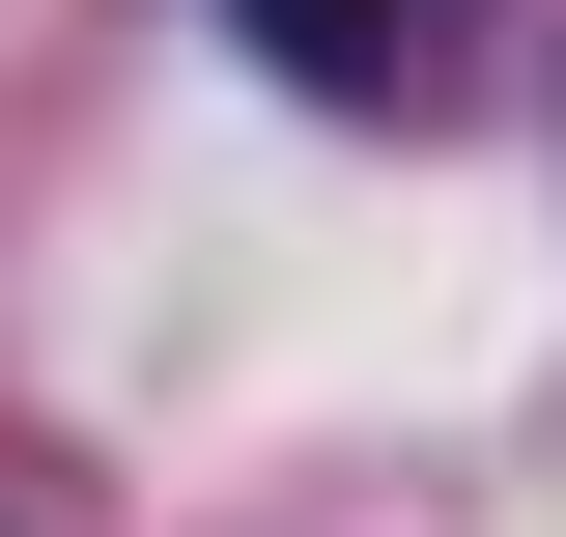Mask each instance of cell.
Wrapping results in <instances>:
<instances>
[{"mask_svg":"<svg viewBox=\"0 0 566 537\" xmlns=\"http://www.w3.org/2000/svg\"><path fill=\"white\" fill-rule=\"evenodd\" d=\"M227 29H255L312 114H368V85H397V0H227Z\"/></svg>","mask_w":566,"mask_h":537,"instance_id":"6da1fadb","label":"cell"}]
</instances>
